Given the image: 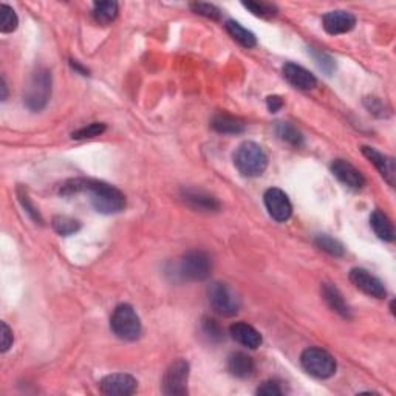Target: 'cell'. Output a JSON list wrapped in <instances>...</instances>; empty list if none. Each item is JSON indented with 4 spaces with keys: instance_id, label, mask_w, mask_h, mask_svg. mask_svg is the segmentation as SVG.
<instances>
[{
    "instance_id": "obj_12",
    "label": "cell",
    "mask_w": 396,
    "mask_h": 396,
    "mask_svg": "<svg viewBox=\"0 0 396 396\" xmlns=\"http://www.w3.org/2000/svg\"><path fill=\"white\" fill-rule=\"evenodd\" d=\"M322 27L331 36L345 34L356 27V17L348 11H330L322 17Z\"/></svg>"
},
{
    "instance_id": "obj_22",
    "label": "cell",
    "mask_w": 396,
    "mask_h": 396,
    "mask_svg": "<svg viewBox=\"0 0 396 396\" xmlns=\"http://www.w3.org/2000/svg\"><path fill=\"white\" fill-rule=\"evenodd\" d=\"M225 28H226V31H228L232 39L240 43L242 47H244V48H254L257 45L256 34L253 33V31H249L244 27H242V25L238 23V22L228 21V22L225 23Z\"/></svg>"
},
{
    "instance_id": "obj_11",
    "label": "cell",
    "mask_w": 396,
    "mask_h": 396,
    "mask_svg": "<svg viewBox=\"0 0 396 396\" xmlns=\"http://www.w3.org/2000/svg\"><path fill=\"white\" fill-rule=\"evenodd\" d=\"M138 381L127 373L109 375L99 382V390L107 396H130L136 392Z\"/></svg>"
},
{
    "instance_id": "obj_25",
    "label": "cell",
    "mask_w": 396,
    "mask_h": 396,
    "mask_svg": "<svg viewBox=\"0 0 396 396\" xmlns=\"http://www.w3.org/2000/svg\"><path fill=\"white\" fill-rule=\"evenodd\" d=\"M314 243H316V247L319 249L325 251L326 254H330L333 257H342L345 254V248L344 244L336 240V238H333L326 234H319L314 238Z\"/></svg>"
},
{
    "instance_id": "obj_10",
    "label": "cell",
    "mask_w": 396,
    "mask_h": 396,
    "mask_svg": "<svg viewBox=\"0 0 396 396\" xmlns=\"http://www.w3.org/2000/svg\"><path fill=\"white\" fill-rule=\"evenodd\" d=\"M350 282L357 290L375 299H384L387 296L386 286L382 282L375 278L372 273H368L364 268H353L350 271Z\"/></svg>"
},
{
    "instance_id": "obj_19",
    "label": "cell",
    "mask_w": 396,
    "mask_h": 396,
    "mask_svg": "<svg viewBox=\"0 0 396 396\" xmlns=\"http://www.w3.org/2000/svg\"><path fill=\"white\" fill-rule=\"evenodd\" d=\"M322 298L326 302L333 311L344 319H351V310L347 302H345L341 291L337 290L335 285L331 284H324L322 285Z\"/></svg>"
},
{
    "instance_id": "obj_24",
    "label": "cell",
    "mask_w": 396,
    "mask_h": 396,
    "mask_svg": "<svg viewBox=\"0 0 396 396\" xmlns=\"http://www.w3.org/2000/svg\"><path fill=\"white\" fill-rule=\"evenodd\" d=\"M275 134H278L282 141H285L293 147H300L302 144H304V135H302L300 132L290 123L275 124Z\"/></svg>"
},
{
    "instance_id": "obj_1",
    "label": "cell",
    "mask_w": 396,
    "mask_h": 396,
    "mask_svg": "<svg viewBox=\"0 0 396 396\" xmlns=\"http://www.w3.org/2000/svg\"><path fill=\"white\" fill-rule=\"evenodd\" d=\"M81 192L89 194L92 206L95 207V211L110 216V213H118L124 211L125 207L124 194L116 189L115 186L104 183V181L74 178L68 180L67 183H64L61 187L62 196H74V194Z\"/></svg>"
},
{
    "instance_id": "obj_35",
    "label": "cell",
    "mask_w": 396,
    "mask_h": 396,
    "mask_svg": "<svg viewBox=\"0 0 396 396\" xmlns=\"http://www.w3.org/2000/svg\"><path fill=\"white\" fill-rule=\"evenodd\" d=\"M0 325H2V347H0V351H2V353H6V351L12 347L14 337H12V331L8 326V324L2 322Z\"/></svg>"
},
{
    "instance_id": "obj_33",
    "label": "cell",
    "mask_w": 396,
    "mask_h": 396,
    "mask_svg": "<svg viewBox=\"0 0 396 396\" xmlns=\"http://www.w3.org/2000/svg\"><path fill=\"white\" fill-rule=\"evenodd\" d=\"M364 104H366L370 113H373V115L379 116V118L386 115V104L382 103L379 98H367L366 101H364Z\"/></svg>"
},
{
    "instance_id": "obj_21",
    "label": "cell",
    "mask_w": 396,
    "mask_h": 396,
    "mask_svg": "<svg viewBox=\"0 0 396 396\" xmlns=\"http://www.w3.org/2000/svg\"><path fill=\"white\" fill-rule=\"evenodd\" d=\"M370 226H372L375 234L378 236V238H381V240H384V242H393L395 240L393 223L382 211L376 209L372 216H370Z\"/></svg>"
},
{
    "instance_id": "obj_34",
    "label": "cell",
    "mask_w": 396,
    "mask_h": 396,
    "mask_svg": "<svg viewBox=\"0 0 396 396\" xmlns=\"http://www.w3.org/2000/svg\"><path fill=\"white\" fill-rule=\"evenodd\" d=\"M19 200H21V203L22 206L25 207V211H27L30 213V217L34 220V222L37 223H41L42 225V217H41V213L39 211L36 209V207L30 203V198L27 197V194H22L21 191H19Z\"/></svg>"
},
{
    "instance_id": "obj_7",
    "label": "cell",
    "mask_w": 396,
    "mask_h": 396,
    "mask_svg": "<svg viewBox=\"0 0 396 396\" xmlns=\"http://www.w3.org/2000/svg\"><path fill=\"white\" fill-rule=\"evenodd\" d=\"M178 271L181 278L186 280H206L212 271V260L203 251H189L180 260Z\"/></svg>"
},
{
    "instance_id": "obj_8",
    "label": "cell",
    "mask_w": 396,
    "mask_h": 396,
    "mask_svg": "<svg viewBox=\"0 0 396 396\" xmlns=\"http://www.w3.org/2000/svg\"><path fill=\"white\" fill-rule=\"evenodd\" d=\"M189 362L185 359L174 361L167 367L161 381V390L167 396L187 395V381H189Z\"/></svg>"
},
{
    "instance_id": "obj_4",
    "label": "cell",
    "mask_w": 396,
    "mask_h": 396,
    "mask_svg": "<svg viewBox=\"0 0 396 396\" xmlns=\"http://www.w3.org/2000/svg\"><path fill=\"white\" fill-rule=\"evenodd\" d=\"M110 329L116 337L129 342L136 341L143 333L140 316L129 304H121L115 308L110 317Z\"/></svg>"
},
{
    "instance_id": "obj_17",
    "label": "cell",
    "mask_w": 396,
    "mask_h": 396,
    "mask_svg": "<svg viewBox=\"0 0 396 396\" xmlns=\"http://www.w3.org/2000/svg\"><path fill=\"white\" fill-rule=\"evenodd\" d=\"M229 333L236 342H238L247 348L256 350L262 345V335L254 329L253 325H249L247 322L232 324Z\"/></svg>"
},
{
    "instance_id": "obj_28",
    "label": "cell",
    "mask_w": 396,
    "mask_h": 396,
    "mask_svg": "<svg viewBox=\"0 0 396 396\" xmlns=\"http://www.w3.org/2000/svg\"><path fill=\"white\" fill-rule=\"evenodd\" d=\"M244 8L249 10L254 16L262 17V19H271L278 16V6L269 3V2H243L242 3Z\"/></svg>"
},
{
    "instance_id": "obj_5",
    "label": "cell",
    "mask_w": 396,
    "mask_h": 396,
    "mask_svg": "<svg viewBox=\"0 0 396 396\" xmlns=\"http://www.w3.org/2000/svg\"><path fill=\"white\" fill-rule=\"evenodd\" d=\"M300 364L308 375L317 379H329L336 373V361L329 351L319 347H310L302 351Z\"/></svg>"
},
{
    "instance_id": "obj_3",
    "label": "cell",
    "mask_w": 396,
    "mask_h": 396,
    "mask_svg": "<svg viewBox=\"0 0 396 396\" xmlns=\"http://www.w3.org/2000/svg\"><path fill=\"white\" fill-rule=\"evenodd\" d=\"M52 73L47 68H37L31 74L27 89H25L23 103L31 112H42L52 98Z\"/></svg>"
},
{
    "instance_id": "obj_18",
    "label": "cell",
    "mask_w": 396,
    "mask_h": 396,
    "mask_svg": "<svg viewBox=\"0 0 396 396\" xmlns=\"http://www.w3.org/2000/svg\"><path fill=\"white\" fill-rule=\"evenodd\" d=\"M228 370L232 376L240 379H247L249 376L254 375L256 364L254 359L247 353H242V351H237V353H232L228 359Z\"/></svg>"
},
{
    "instance_id": "obj_26",
    "label": "cell",
    "mask_w": 396,
    "mask_h": 396,
    "mask_svg": "<svg viewBox=\"0 0 396 396\" xmlns=\"http://www.w3.org/2000/svg\"><path fill=\"white\" fill-rule=\"evenodd\" d=\"M52 225H53V229L62 237L72 236V234H74V232H78L81 228V223L78 222V220H74L72 217H67V216L54 217Z\"/></svg>"
},
{
    "instance_id": "obj_2",
    "label": "cell",
    "mask_w": 396,
    "mask_h": 396,
    "mask_svg": "<svg viewBox=\"0 0 396 396\" xmlns=\"http://www.w3.org/2000/svg\"><path fill=\"white\" fill-rule=\"evenodd\" d=\"M234 165L243 177L256 178L267 171L268 156L262 146L254 141H244L236 149Z\"/></svg>"
},
{
    "instance_id": "obj_37",
    "label": "cell",
    "mask_w": 396,
    "mask_h": 396,
    "mask_svg": "<svg viewBox=\"0 0 396 396\" xmlns=\"http://www.w3.org/2000/svg\"><path fill=\"white\" fill-rule=\"evenodd\" d=\"M0 89H2V101H6V96H8V89H6V83H5V79L2 78L0 79Z\"/></svg>"
},
{
    "instance_id": "obj_13",
    "label": "cell",
    "mask_w": 396,
    "mask_h": 396,
    "mask_svg": "<svg viewBox=\"0 0 396 396\" xmlns=\"http://www.w3.org/2000/svg\"><path fill=\"white\" fill-rule=\"evenodd\" d=\"M331 172L339 181H341L342 185L350 187V189L359 191L364 186H366V178H364V175L357 171L351 163L345 161V160L333 161Z\"/></svg>"
},
{
    "instance_id": "obj_27",
    "label": "cell",
    "mask_w": 396,
    "mask_h": 396,
    "mask_svg": "<svg viewBox=\"0 0 396 396\" xmlns=\"http://www.w3.org/2000/svg\"><path fill=\"white\" fill-rule=\"evenodd\" d=\"M19 19L16 11L6 3L0 5V31L2 33H12L17 28Z\"/></svg>"
},
{
    "instance_id": "obj_16",
    "label": "cell",
    "mask_w": 396,
    "mask_h": 396,
    "mask_svg": "<svg viewBox=\"0 0 396 396\" xmlns=\"http://www.w3.org/2000/svg\"><path fill=\"white\" fill-rule=\"evenodd\" d=\"M181 197H183L187 206L200 212H218L220 207H222L217 198L200 189H185L181 192Z\"/></svg>"
},
{
    "instance_id": "obj_30",
    "label": "cell",
    "mask_w": 396,
    "mask_h": 396,
    "mask_svg": "<svg viewBox=\"0 0 396 396\" xmlns=\"http://www.w3.org/2000/svg\"><path fill=\"white\" fill-rule=\"evenodd\" d=\"M191 10L198 16H203L206 19H211V21H218L222 17V12L217 8L216 5L212 3H205V2H196L191 3Z\"/></svg>"
},
{
    "instance_id": "obj_23",
    "label": "cell",
    "mask_w": 396,
    "mask_h": 396,
    "mask_svg": "<svg viewBox=\"0 0 396 396\" xmlns=\"http://www.w3.org/2000/svg\"><path fill=\"white\" fill-rule=\"evenodd\" d=\"M93 17L101 25H110L118 17V3L96 2L93 5Z\"/></svg>"
},
{
    "instance_id": "obj_6",
    "label": "cell",
    "mask_w": 396,
    "mask_h": 396,
    "mask_svg": "<svg viewBox=\"0 0 396 396\" xmlns=\"http://www.w3.org/2000/svg\"><path fill=\"white\" fill-rule=\"evenodd\" d=\"M207 298H209V304L213 308V311L222 314L225 317L236 316L240 310V298L237 296L229 285L223 284V282L211 284L207 288Z\"/></svg>"
},
{
    "instance_id": "obj_31",
    "label": "cell",
    "mask_w": 396,
    "mask_h": 396,
    "mask_svg": "<svg viewBox=\"0 0 396 396\" xmlns=\"http://www.w3.org/2000/svg\"><path fill=\"white\" fill-rule=\"evenodd\" d=\"M201 331L211 342H220L223 339V330L213 319H203Z\"/></svg>"
},
{
    "instance_id": "obj_9",
    "label": "cell",
    "mask_w": 396,
    "mask_h": 396,
    "mask_svg": "<svg viewBox=\"0 0 396 396\" xmlns=\"http://www.w3.org/2000/svg\"><path fill=\"white\" fill-rule=\"evenodd\" d=\"M263 201H265V207L269 216L273 220L279 223H285L286 220H290L293 213L291 201L288 198L286 194L278 189V187H271L265 192L263 196Z\"/></svg>"
},
{
    "instance_id": "obj_15",
    "label": "cell",
    "mask_w": 396,
    "mask_h": 396,
    "mask_svg": "<svg viewBox=\"0 0 396 396\" xmlns=\"http://www.w3.org/2000/svg\"><path fill=\"white\" fill-rule=\"evenodd\" d=\"M282 73H284V78L294 87V89L304 92L316 89L317 85L316 76H314L311 72H308L306 68L294 64V62H288V64H285L284 68H282Z\"/></svg>"
},
{
    "instance_id": "obj_32",
    "label": "cell",
    "mask_w": 396,
    "mask_h": 396,
    "mask_svg": "<svg viewBox=\"0 0 396 396\" xmlns=\"http://www.w3.org/2000/svg\"><path fill=\"white\" fill-rule=\"evenodd\" d=\"M256 393L262 395V396H280L282 393H284V390H282V387L278 381L269 379V381L263 382V384L257 388Z\"/></svg>"
},
{
    "instance_id": "obj_14",
    "label": "cell",
    "mask_w": 396,
    "mask_h": 396,
    "mask_svg": "<svg viewBox=\"0 0 396 396\" xmlns=\"http://www.w3.org/2000/svg\"><path fill=\"white\" fill-rule=\"evenodd\" d=\"M361 152L376 169H378L381 177L393 187L395 178H396V166H395V160L392 158V156H387L384 154H381L379 150L368 147V146H362Z\"/></svg>"
},
{
    "instance_id": "obj_20",
    "label": "cell",
    "mask_w": 396,
    "mask_h": 396,
    "mask_svg": "<svg viewBox=\"0 0 396 396\" xmlns=\"http://www.w3.org/2000/svg\"><path fill=\"white\" fill-rule=\"evenodd\" d=\"M211 127L223 135H238L244 132V124L240 119L229 115V113H216L211 119Z\"/></svg>"
},
{
    "instance_id": "obj_36",
    "label": "cell",
    "mask_w": 396,
    "mask_h": 396,
    "mask_svg": "<svg viewBox=\"0 0 396 396\" xmlns=\"http://www.w3.org/2000/svg\"><path fill=\"white\" fill-rule=\"evenodd\" d=\"M267 107H268V110L271 112V113L279 112V110L282 109V107H284V99H282V98L278 96V95L268 96V98H267Z\"/></svg>"
},
{
    "instance_id": "obj_29",
    "label": "cell",
    "mask_w": 396,
    "mask_h": 396,
    "mask_svg": "<svg viewBox=\"0 0 396 396\" xmlns=\"http://www.w3.org/2000/svg\"><path fill=\"white\" fill-rule=\"evenodd\" d=\"M105 124L103 123H92L89 125H85V127L79 129L76 132H73L72 138L73 140H87V138H95L103 135L105 132Z\"/></svg>"
}]
</instances>
